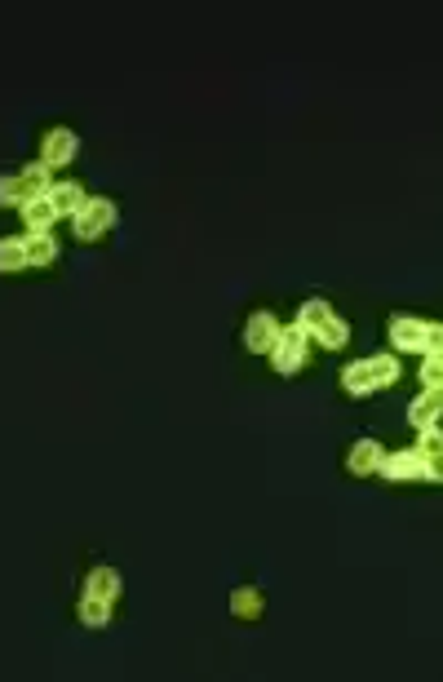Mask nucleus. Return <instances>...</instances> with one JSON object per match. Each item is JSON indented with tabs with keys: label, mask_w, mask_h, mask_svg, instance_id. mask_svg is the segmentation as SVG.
Segmentation results:
<instances>
[{
	"label": "nucleus",
	"mask_w": 443,
	"mask_h": 682,
	"mask_svg": "<svg viewBox=\"0 0 443 682\" xmlns=\"http://www.w3.org/2000/svg\"><path fill=\"white\" fill-rule=\"evenodd\" d=\"M386 341H390V355H443V328L426 324L417 315H395L386 324Z\"/></svg>",
	"instance_id": "nucleus-1"
},
{
	"label": "nucleus",
	"mask_w": 443,
	"mask_h": 682,
	"mask_svg": "<svg viewBox=\"0 0 443 682\" xmlns=\"http://www.w3.org/2000/svg\"><path fill=\"white\" fill-rule=\"evenodd\" d=\"M377 474L386 483H439L443 465H430L417 448H399V452H386V457H381Z\"/></svg>",
	"instance_id": "nucleus-2"
},
{
	"label": "nucleus",
	"mask_w": 443,
	"mask_h": 682,
	"mask_svg": "<svg viewBox=\"0 0 443 682\" xmlns=\"http://www.w3.org/2000/svg\"><path fill=\"white\" fill-rule=\"evenodd\" d=\"M116 222H120L116 200H107V195H89L85 209L71 217V231H76L80 244H98V240H107V235L116 231Z\"/></svg>",
	"instance_id": "nucleus-3"
},
{
	"label": "nucleus",
	"mask_w": 443,
	"mask_h": 682,
	"mask_svg": "<svg viewBox=\"0 0 443 682\" xmlns=\"http://www.w3.org/2000/svg\"><path fill=\"white\" fill-rule=\"evenodd\" d=\"M49 178L54 173L45 169V164H27V169L9 173V178H0V209H23L27 200H40V195L49 191Z\"/></svg>",
	"instance_id": "nucleus-4"
},
{
	"label": "nucleus",
	"mask_w": 443,
	"mask_h": 682,
	"mask_svg": "<svg viewBox=\"0 0 443 682\" xmlns=\"http://www.w3.org/2000/svg\"><path fill=\"white\" fill-rule=\"evenodd\" d=\"M266 359H271V368L280 372V377H293V372H302L306 359H311V337L297 333V328L288 324V328H280L275 346L266 350Z\"/></svg>",
	"instance_id": "nucleus-5"
},
{
	"label": "nucleus",
	"mask_w": 443,
	"mask_h": 682,
	"mask_svg": "<svg viewBox=\"0 0 443 682\" xmlns=\"http://www.w3.org/2000/svg\"><path fill=\"white\" fill-rule=\"evenodd\" d=\"M80 155V133L76 129H67V124H54V129L40 138V164H45L49 173H58V169H67L71 160Z\"/></svg>",
	"instance_id": "nucleus-6"
},
{
	"label": "nucleus",
	"mask_w": 443,
	"mask_h": 682,
	"mask_svg": "<svg viewBox=\"0 0 443 682\" xmlns=\"http://www.w3.org/2000/svg\"><path fill=\"white\" fill-rule=\"evenodd\" d=\"M280 315L275 310H253L249 319H244L240 328V346L249 350V355H266V350L275 346V337H280Z\"/></svg>",
	"instance_id": "nucleus-7"
},
{
	"label": "nucleus",
	"mask_w": 443,
	"mask_h": 682,
	"mask_svg": "<svg viewBox=\"0 0 443 682\" xmlns=\"http://www.w3.org/2000/svg\"><path fill=\"white\" fill-rule=\"evenodd\" d=\"M381 457H386V443L373 439V434H364V439H355L346 448V474H355V479H368V474H377Z\"/></svg>",
	"instance_id": "nucleus-8"
},
{
	"label": "nucleus",
	"mask_w": 443,
	"mask_h": 682,
	"mask_svg": "<svg viewBox=\"0 0 443 682\" xmlns=\"http://www.w3.org/2000/svg\"><path fill=\"white\" fill-rule=\"evenodd\" d=\"M45 200L54 204V217H58V222H63V217H76L80 209H85L89 191H85V186H80L76 178H71V182H49Z\"/></svg>",
	"instance_id": "nucleus-9"
},
{
	"label": "nucleus",
	"mask_w": 443,
	"mask_h": 682,
	"mask_svg": "<svg viewBox=\"0 0 443 682\" xmlns=\"http://www.w3.org/2000/svg\"><path fill=\"white\" fill-rule=\"evenodd\" d=\"M111 616H116V603H111V598H98V594H89V589L76 598V620L85 629H107Z\"/></svg>",
	"instance_id": "nucleus-10"
},
{
	"label": "nucleus",
	"mask_w": 443,
	"mask_h": 682,
	"mask_svg": "<svg viewBox=\"0 0 443 682\" xmlns=\"http://www.w3.org/2000/svg\"><path fill=\"white\" fill-rule=\"evenodd\" d=\"M439 408H443V390H421V395L408 403V426L412 430L439 426Z\"/></svg>",
	"instance_id": "nucleus-11"
},
{
	"label": "nucleus",
	"mask_w": 443,
	"mask_h": 682,
	"mask_svg": "<svg viewBox=\"0 0 443 682\" xmlns=\"http://www.w3.org/2000/svg\"><path fill=\"white\" fill-rule=\"evenodd\" d=\"M85 589H89V594L111 598V603H116V598L125 594V576H120L116 567H107V563H102V567H94V572L85 576Z\"/></svg>",
	"instance_id": "nucleus-12"
},
{
	"label": "nucleus",
	"mask_w": 443,
	"mask_h": 682,
	"mask_svg": "<svg viewBox=\"0 0 443 682\" xmlns=\"http://www.w3.org/2000/svg\"><path fill=\"white\" fill-rule=\"evenodd\" d=\"M262 607H266V598H262V589L257 585H240V589H231V616L235 620H253L262 616Z\"/></svg>",
	"instance_id": "nucleus-13"
},
{
	"label": "nucleus",
	"mask_w": 443,
	"mask_h": 682,
	"mask_svg": "<svg viewBox=\"0 0 443 682\" xmlns=\"http://www.w3.org/2000/svg\"><path fill=\"white\" fill-rule=\"evenodd\" d=\"M342 390L355 399L364 395H377V381H373V368H368V359H359V364H346L342 368Z\"/></svg>",
	"instance_id": "nucleus-14"
},
{
	"label": "nucleus",
	"mask_w": 443,
	"mask_h": 682,
	"mask_svg": "<svg viewBox=\"0 0 443 682\" xmlns=\"http://www.w3.org/2000/svg\"><path fill=\"white\" fill-rule=\"evenodd\" d=\"M18 213H23V226H27V235H45L49 226L58 222V217H54V204H49L45 195H40V200H27V204H23V209H18Z\"/></svg>",
	"instance_id": "nucleus-15"
},
{
	"label": "nucleus",
	"mask_w": 443,
	"mask_h": 682,
	"mask_svg": "<svg viewBox=\"0 0 443 682\" xmlns=\"http://www.w3.org/2000/svg\"><path fill=\"white\" fill-rule=\"evenodd\" d=\"M328 315H333V306H328L324 297H306V302L297 306V319H293V328H297V333H306V337H311V333H315L319 324H324Z\"/></svg>",
	"instance_id": "nucleus-16"
},
{
	"label": "nucleus",
	"mask_w": 443,
	"mask_h": 682,
	"mask_svg": "<svg viewBox=\"0 0 443 682\" xmlns=\"http://www.w3.org/2000/svg\"><path fill=\"white\" fill-rule=\"evenodd\" d=\"M311 341H319V346H324V350H342L346 341H350V324H346V319L333 310V315H328L324 324H319L315 333H311Z\"/></svg>",
	"instance_id": "nucleus-17"
},
{
	"label": "nucleus",
	"mask_w": 443,
	"mask_h": 682,
	"mask_svg": "<svg viewBox=\"0 0 443 682\" xmlns=\"http://www.w3.org/2000/svg\"><path fill=\"white\" fill-rule=\"evenodd\" d=\"M27 266H36V271H45V266H54L58 262V240L54 235H27Z\"/></svg>",
	"instance_id": "nucleus-18"
},
{
	"label": "nucleus",
	"mask_w": 443,
	"mask_h": 682,
	"mask_svg": "<svg viewBox=\"0 0 443 682\" xmlns=\"http://www.w3.org/2000/svg\"><path fill=\"white\" fill-rule=\"evenodd\" d=\"M27 266V244L23 240H0V275H23Z\"/></svg>",
	"instance_id": "nucleus-19"
},
{
	"label": "nucleus",
	"mask_w": 443,
	"mask_h": 682,
	"mask_svg": "<svg viewBox=\"0 0 443 682\" xmlns=\"http://www.w3.org/2000/svg\"><path fill=\"white\" fill-rule=\"evenodd\" d=\"M368 368H373V381H377V390H390L399 381V355H373L368 359Z\"/></svg>",
	"instance_id": "nucleus-20"
},
{
	"label": "nucleus",
	"mask_w": 443,
	"mask_h": 682,
	"mask_svg": "<svg viewBox=\"0 0 443 682\" xmlns=\"http://www.w3.org/2000/svg\"><path fill=\"white\" fill-rule=\"evenodd\" d=\"M417 452H421V457H426L430 465H439V457H443V434H439V426L417 430Z\"/></svg>",
	"instance_id": "nucleus-21"
},
{
	"label": "nucleus",
	"mask_w": 443,
	"mask_h": 682,
	"mask_svg": "<svg viewBox=\"0 0 443 682\" xmlns=\"http://www.w3.org/2000/svg\"><path fill=\"white\" fill-rule=\"evenodd\" d=\"M421 390H443V355H421Z\"/></svg>",
	"instance_id": "nucleus-22"
}]
</instances>
